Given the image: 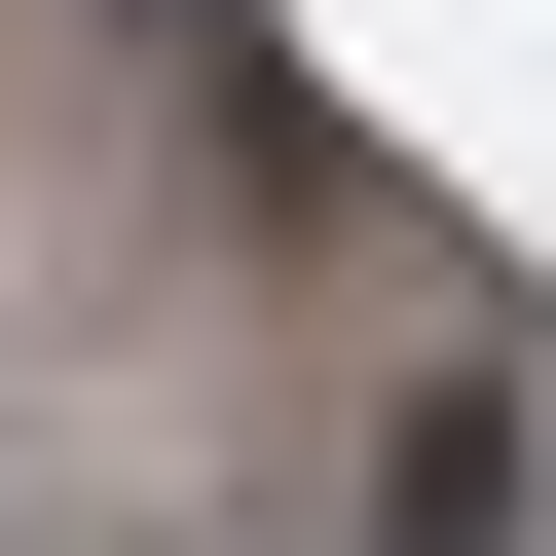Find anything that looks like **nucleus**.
Wrapping results in <instances>:
<instances>
[]
</instances>
